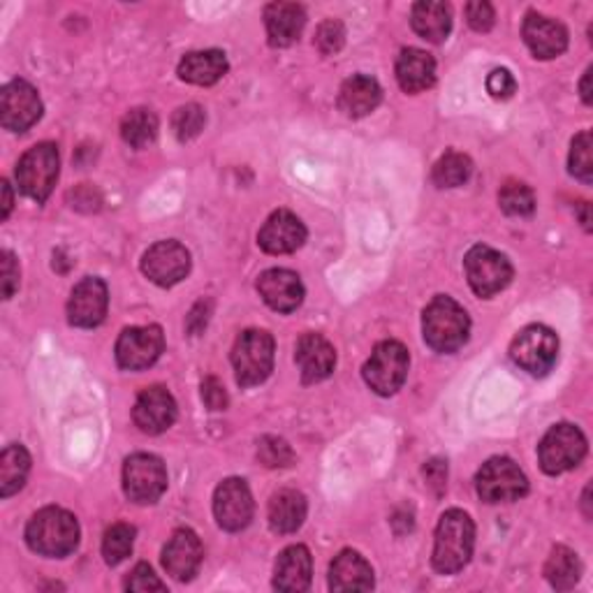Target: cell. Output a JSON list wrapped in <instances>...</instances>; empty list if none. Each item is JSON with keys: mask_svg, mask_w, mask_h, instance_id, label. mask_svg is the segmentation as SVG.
I'll return each instance as SVG.
<instances>
[{"mask_svg": "<svg viewBox=\"0 0 593 593\" xmlns=\"http://www.w3.org/2000/svg\"><path fill=\"white\" fill-rule=\"evenodd\" d=\"M476 548V524L464 510L443 512L436 527L431 563L440 575H455L468 565Z\"/></svg>", "mask_w": 593, "mask_h": 593, "instance_id": "6da1fadb", "label": "cell"}, {"mask_svg": "<svg viewBox=\"0 0 593 593\" xmlns=\"http://www.w3.org/2000/svg\"><path fill=\"white\" fill-rule=\"evenodd\" d=\"M29 548L49 559H63L80 545V522L72 512L49 506L31 517L27 527Z\"/></svg>", "mask_w": 593, "mask_h": 593, "instance_id": "7a4b0ae2", "label": "cell"}, {"mask_svg": "<svg viewBox=\"0 0 593 593\" xmlns=\"http://www.w3.org/2000/svg\"><path fill=\"white\" fill-rule=\"evenodd\" d=\"M423 334L431 351L452 355L471 334V318L459 306L452 296L438 294L429 302V306L423 313Z\"/></svg>", "mask_w": 593, "mask_h": 593, "instance_id": "3957f363", "label": "cell"}, {"mask_svg": "<svg viewBox=\"0 0 593 593\" xmlns=\"http://www.w3.org/2000/svg\"><path fill=\"white\" fill-rule=\"evenodd\" d=\"M235 376L241 387L262 385L274 371V336L264 330H246L232 348Z\"/></svg>", "mask_w": 593, "mask_h": 593, "instance_id": "277c9868", "label": "cell"}, {"mask_svg": "<svg viewBox=\"0 0 593 593\" xmlns=\"http://www.w3.org/2000/svg\"><path fill=\"white\" fill-rule=\"evenodd\" d=\"M59 167H61V158H59L56 144L52 142L35 144L21 156L17 165L14 177H17L19 190L27 197H31V200H35L38 205L46 202V197L52 195L56 186Z\"/></svg>", "mask_w": 593, "mask_h": 593, "instance_id": "5b68a950", "label": "cell"}, {"mask_svg": "<svg viewBox=\"0 0 593 593\" xmlns=\"http://www.w3.org/2000/svg\"><path fill=\"white\" fill-rule=\"evenodd\" d=\"M410 355L406 345L399 341H381L371 357L366 360L362 376L364 383L381 397H392L397 394L408 378Z\"/></svg>", "mask_w": 593, "mask_h": 593, "instance_id": "8992f818", "label": "cell"}, {"mask_svg": "<svg viewBox=\"0 0 593 593\" xmlns=\"http://www.w3.org/2000/svg\"><path fill=\"white\" fill-rule=\"evenodd\" d=\"M476 489L485 503H510L527 497L529 478L512 459L493 457L478 471Z\"/></svg>", "mask_w": 593, "mask_h": 593, "instance_id": "52a82bcc", "label": "cell"}, {"mask_svg": "<svg viewBox=\"0 0 593 593\" xmlns=\"http://www.w3.org/2000/svg\"><path fill=\"white\" fill-rule=\"evenodd\" d=\"M464 271H466L468 285H471V290L478 296H485V300L506 290L514 277L510 260L503 253L493 251L482 243L474 246V249L466 253Z\"/></svg>", "mask_w": 593, "mask_h": 593, "instance_id": "ba28073f", "label": "cell"}, {"mask_svg": "<svg viewBox=\"0 0 593 593\" xmlns=\"http://www.w3.org/2000/svg\"><path fill=\"white\" fill-rule=\"evenodd\" d=\"M510 357L531 376H548L559 360V336L545 325H529L512 339Z\"/></svg>", "mask_w": 593, "mask_h": 593, "instance_id": "9c48e42d", "label": "cell"}, {"mask_svg": "<svg viewBox=\"0 0 593 593\" xmlns=\"http://www.w3.org/2000/svg\"><path fill=\"white\" fill-rule=\"evenodd\" d=\"M586 455V438L575 425H554L538 445L540 468L548 476L573 471Z\"/></svg>", "mask_w": 593, "mask_h": 593, "instance_id": "30bf717a", "label": "cell"}, {"mask_svg": "<svg viewBox=\"0 0 593 593\" xmlns=\"http://www.w3.org/2000/svg\"><path fill=\"white\" fill-rule=\"evenodd\" d=\"M167 489V468L156 455L137 452L123 466V491L137 506L156 503Z\"/></svg>", "mask_w": 593, "mask_h": 593, "instance_id": "8fae6325", "label": "cell"}, {"mask_svg": "<svg viewBox=\"0 0 593 593\" xmlns=\"http://www.w3.org/2000/svg\"><path fill=\"white\" fill-rule=\"evenodd\" d=\"M142 271L156 285L171 288L190 274V253L184 243L175 239L158 241L144 253Z\"/></svg>", "mask_w": 593, "mask_h": 593, "instance_id": "7c38bea8", "label": "cell"}, {"mask_svg": "<svg viewBox=\"0 0 593 593\" xmlns=\"http://www.w3.org/2000/svg\"><path fill=\"white\" fill-rule=\"evenodd\" d=\"M253 493L241 478H228L216 487L214 514L220 529L237 533L251 524L253 519Z\"/></svg>", "mask_w": 593, "mask_h": 593, "instance_id": "4fadbf2b", "label": "cell"}, {"mask_svg": "<svg viewBox=\"0 0 593 593\" xmlns=\"http://www.w3.org/2000/svg\"><path fill=\"white\" fill-rule=\"evenodd\" d=\"M165 351V334L158 325L128 327L116 341V362L126 371H142L156 364Z\"/></svg>", "mask_w": 593, "mask_h": 593, "instance_id": "5bb4252c", "label": "cell"}, {"mask_svg": "<svg viewBox=\"0 0 593 593\" xmlns=\"http://www.w3.org/2000/svg\"><path fill=\"white\" fill-rule=\"evenodd\" d=\"M42 116L38 91L23 80H14L0 91V123L6 131L27 133Z\"/></svg>", "mask_w": 593, "mask_h": 593, "instance_id": "9a60e30c", "label": "cell"}, {"mask_svg": "<svg viewBox=\"0 0 593 593\" xmlns=\"http://www.w3.org/2000/svg\"><path fill=\"white\" fill-rule=\"evenodd\" d=\"M110 306V292L103 279L89 277L74 285L67 302V320L70 325L93 330L105 320Z\"/></svg>", "mask_w": 593, "mask_h": 593, "instance_id": "2e32d148", "label": "cell"}, {"mask_svg": "<svg viewBox=\"0 0 593 593\" xmlns=\"http://www.w3.org/2000/svg\"><path fill=\"white\" fill-rule=\"evenodd\" d=\"M133 419L139 431L158 436L175 425L177 402L163 385H152L139 392L133 408Z\"/></svg>", "mask_w": 593, "mask_h": 593, "instance_id": "e0dca14e", "label": "cell"}, {"mask_svg": "<svg viewBox=\"0 0 593 593\" xmlns=\"http://www.w3.org/2000/svg\"><path fill=\"white\" fill-rule=\"evenodd\" d=\"M304 241H306L304 222L285 209L271 214L258 235L260 249L269 256L294 253L296 249H302Z\"/></svg>", "mask_w": 593, "mask_h": 593, "instance_id": "ac0fdd59", "label": "cell"}, {"mask_svg": "<svg viewBox=\"0 0 593 593\" xmlns=\"http://www.w3.org/2000/svg\"><path fill=\"white\" fill-rule=\"evenodd\" d=\"M202 556L205 550L197 533L190 529H179L167 540V545L163 550V565L167 575L179 582H188L197 575V571H200Z\"/></svg>", "mask_w": 593, "mask_h": 593, "instance_id": "d6986e66", "label": "cell"}, {"mask_svg": "<svg viewBox=\"0 0 593 593\" xmlns=\"http://www.w3.org/2000/svg\"><path fill=\"white\" fill-rule=\"evenodd\" d=\"M258 292L269 309L292 313L304 302V285L290 269H267L258 277Z\"/></svg>", "mask_w": 593, "mask_h": 593, "instance_id": "ffe728a7", "label": "cell"}, {"mask_svg": "<svg viewBox=\"0 0 593 593\" xmlns=\"http://www.w3.org/2000/svg\"><path fill=\"white\" fill-rule=\"evenodd\" d=\"M294 362L302 371V381L306 385H315L334 374L336 351L325 336L304 334L300 341H296Z\"/></svg>", "mask_w": 593, "mask_h": 593, "instance_id": "44dd1931", "label": "cell"}, {"mask_svg": "<svg viewBox=\"0 0 593 593\" xmlns=\"http://www.w3.org/2000/svg\"><path fill=\"white\" fill-rule=\"evenodd\" d=\"M522 35H524L527 46L531 49V54L535 59H542V61L556 59L568 49V31H565V27H563V23H559L556 19L545 17V14L531 12L524 19Z\"/></svg>", "mask_w": 593, "mask_h": 593, "instance_id": "7402d4cb", "label": "cell"}, {"mask_svg": "<svg viewBox=\"0 0 593 593\" xmlns=\"http://www.w3.org/2000/svg\"><path fill=\"white\" fill-rule=\"evenodd\" d=\"M264 27L269 44L285 49L300 40L306 27V12L296 3H271L264 8Z\"/></svg>", "mask_w": 593, "mask_h": 593, "instance_id": "603a6c76", "label": "cell"}, {"mask_svg": "<svg viewBox=\"0 0 593 593\" xmlns=\"http://www.w3.org/2000/svg\"><path fill=\"white\" fill-rule=\"evenodd\" d=\"M313 559L304 545L285 548L274 568V589L285 593H300L311 586Z\"/></svg>", "mask_w": 593, "mask_h": 593, "instance_id": "cb8c5ba5", "label": "cell"}, {"mask_svg": "<svg viewBox=\"0 0 593 593\" xmlns=\"http://www.w3.org/2000/svg\"><path fill=\"white\" fill-rule=\"evenodd\" d=\"M383 101L381 84L368 77V74H353L351 80H345L339 91V110L351 116L362 118L374 112Z\"/></svg>", "mask_w": 593, "mask_h": 593, "instance_id": "d4e9b609", "label": "cell"}, {"mask_svg": "<svg viewBox=\"0 0 593 593\" xmlns=\"http://www.w3.org/2000/svg\"><path fill=\"white\" fill-rule=\"evenodd\" d=\"M332 591H368L374 589V568L355 550H343L330 565Z\"/></svg>", "mask_w": 593, "mask_h": 593, "instance_id": "484cf974", "label": "cell"}, {"mask_svg": "<svg viewBox=\"0 0 593 593\" xmlns=\"http://www.w3.org/2000/svg\"><path fill=\"white\" fill-rule=\"evenodd\" d=\"M397 82L406 93H423L436 82V61L425 49L408 46L397 59Z\"/></svg>", "mask_w": 593, "mask_h": 593, "instance_id": "4316f807", "label": "cell"}, {"mask_svg": "<svg viewBox=\"0 0 593 593\" xmlns=\"http://www.w3.org/2000/svg\"><path fill=\"white\" fill-rule=\"evenodd\" d=\"M179 80L195 86H211L226 77L228 59L218 49H207V52H190L179 63Z\"/></svg>", "mask_w": 593, "mask_h": 593, "instance_id": "83f0119b", "label": "cell"}, {"mask_svg": "<svg viewBox=\"0 0 593 593\" xmlns=\"http://www.w3.org/2000/svg\"><path fill=\"white\" fill-rule=\"evenodd\" d=\"M306 499L296 489H281L269 501V527L274 533H294L306 519Z\"/></svg>", "mask_w": 593, "mask_h": 593, "instance_id": "f1b7e54d", "label": "cell"}, {"mask_svg": "<svg viewBox=\"0 0 593 593\" xmlns=\"http://www.w3.org/2000/svg\"><path fill=\"white\" fill-rule=\"evenodd\" d=\"M410 23H413V31L419 38L438 44L443 40H448L452 31V8L448 3H431V0H423V3L413 6Z\"/></svg>", "mask_w": 593, "mask_h": 593, "instance_id": "f546056e", "label": "cell"}, {"mask_svg": "<svg viewBox=\"0 0 593 593\" xmlns=\"http://www.w3.org/2000/svg\"><path fill=\"white\" fill-rule=\"evenodd\" d=\"M31 474V455L23 445H10L0 455V497L10 499L17 493Z\"/></svg>", "mask_w": 593, "mask_h": 593, "instance_id": "4dcf8cb0", "label": "cell"}, {"mask_svg": "<svg viewBox=\"0 0 593 593\" xmlns=\"http://www.w3.org/2000/svg\"><path fill=\"white\" fill-rule=\"evenodd\" d=\"M582 575V563L573 550L556 545L545 563V578L556 591H571Z\"/></svg>", "mask_w": 593, "mask_h": 593, "instance_id": "1f68e13d", "label": "cell"}, {"mask_svg": "<svg viewBox=\"0 0 593 593\" xmlns=\"http://www.w3.org/2000/svg\"><path fill=\"white\" fill-rule=\"evenodd\" d=\"M121 137L133 148L152 146L158 137V116L152 110H131L121 121Z\"/></svg>", "mask_w": 593, "mask_h": 593, "instance_id": "d6a6232c", "label": "cell"}, {"mask_svg": "<svg viewBox=\"0 0 593 593\" xmlns=\"http://www.w3.org/2000/svg\"><path fill=\"white\" fill-rule=\"evenodd\" d=\"M474 175V163L459 152L443 154L431 171V179L438 188H459Z\"/></svg>", "mask_w": 593, "mask_h": 593, "instance_id": "836d02e7", "label": "cell"}, {"mask_svg": "<svg viewBox=\"0 0 593 593\" xmlns=\"http://www.w3.org/2000/svg\"><path fill=\"white\" fill-rule=\"evenodd\" d=\"M135 527L131 524H114L105 531L103 538V556L110 565H118L121 561H126L133 554V545H135Z\"/></svg>", "mask_w": 593, "mask_h": 593, "instance_id": "e575fe53", "label": "cell"}, {"mask_svg": "<svg viewBox=\"0 0 593 593\" xmlns=\"http://www.w3.org/2000/svg\"><path fill=\"white\" fill-rule=\"evenodd\" d=\"M499 205L508 216H531L535 211V195L527 184L510 181L499 193Z\"/></svg>", "mask_w": 593, "mask_h": 593, "instance_id": "d590c367", "label": "cell"}, {"mask_svg": "<svg viewBox=\"0 0 593 593\" xmlns=\"http://www.w3.org/2000/svg\"><path fill=\"white\" fill-rule=\"evenodd\" d=\"M207 126V114L200 105H184L171 116V131L179 142H190L200 135Z\"/></svg>", "mask_w": 593, "mask_h": 593, "instance_id": "8d00e7d4", "label": "cell"}, {"mask_svg": "<svg viewBox=\"0 0 593 593\" xmlns=\"http://www.w3.org/2000/svg\"><path fill=\"white\" fill-rule=\"evenodd\" d=\"M571 175L582 184H591L593 179V158H591V133L584 131L575 135L571 144V158H568Z\"/></svg>", "mask_w": 593, "mask_h": 593, "instance_id": "74e56055", "label": "cell"}, {"mask_svg": "<svg viewBox=\"0 0 593 593\" xmlns=\"http://www.w3.org/2000/svg\"><path fill=\"white\" fill-rule=\"evenodd\" d=\"M258 459L267 466V468H283L290 466L294 455L290 445L279 438V436H264L258 443Z\"/></svg>", "mask_w": 593, "mask_h": 593, "instance_id": "f35d334b", "label": "cell"}, {"mask_svg": "<svg viewBox=\"0 0 593 593\" xmlns=\"http://www.w3.org/2000/svg\"><path fill=\"white\" fill-rule=\"evenodd\" d=\"M343 42H345V29L341 21L327 19L320 23L315 33V46L320 49V54H325V56L339 54L343 49Z\"/></svg>", "mask_w": 593, "mask_h": 593, "instance_id": "ab89813d", "label": "cell"}, {"mask_svg": "<svg viewBox=\"0 0 593 593\" xmlns=\"http://www.w3.org/2000/svg\"><path fill=\"white\" fill-rule=\"evenodd\" d=\"M126 589L128 591H139V593H146V591H165V582L154 573V568L148 563H137L135 571L128 575L126 580Z\"/></svg>", "mask_w": 593, "mask_h": 593, "instance_id": "60d3db41", "label": "cell"}, {"mask_svg": "<svg viewBox=\"0 0 593 593\" xmlns=\"http://www.w3.org/2000/svg\"><path fill=\"white\" fill-rule=\"evenodd\" d=\"M487 91L491 97H497V101H508V97H512L517 91V82L512 77V72L506 67L491 70V74L487 77Z\"/></svg>", "mask_w": 593, "mask_h": 593, "instance_id": "b9f144b4", "label": "cell"}, {"mask_svg": "<svg viewBox=\"0 0 593 593\" xmlns=\"http://www.w3.org/2000/svg\"><path fill=\"white\" fill-rule=\"evenodd\" d=\"M466 19H468V27H471L474 31L487 33V31H491L493 21H497V14H493V8L489 3H485V0H478V3L466 6Z\"/></svg>", "mask_w": 593, "mask_h": 593, "instance_id": "7bdbcfd3", "label": "cell"}, {"mask_svg": "<svg viewBox=\"0 0 593 593\" xmlns=\"http://www.w3.org/2000/svg\"><path fill=\"white\" fill-rule=\"evenodd\" d=\"M0 285H3V300H12V294L19 290V262L10 251L0 253Z\"/></svg>", "mask_w": 593, "mask_h": 593, "instance_id": "ee69618b", "label": "cell"}, {"mask_svg": "<svg viewBox=\"0 0 593 593\" xmlns=\"http://www.w3.org/2000/svg\"><path fill=\"white\" fill-rule=\"evenodd\" d=\"M202 399L209 410H226L228 408V392L222 387V383L214 376L205 378L202 383Z\"/></svg>", "mask_w": 593, "mask_h": 593, "instance_id": "f6af8a7d", "label": "cell"}, {"mask_svg": "<svg viewBox=\"0 0 593 593\" xmlns=\"http://www.w3.org/2000/svg\"><path fill=\"white\" fill-rule=\"evenodd\" d=\"M425 476H427V482L436 489V493H440L445 489V480H448V464L440 459L429 461L425 466Z\"/></svg>", "mask_w": 593, "mask_h": 593, "instance_id": "bcb514c9", "label": "cell"}, {"mask_svg": "<svg viewBox=\"0 0 593 593\" xmlns=\"http://www.w3.org/2000/svg\"><path fill=\"white\" fill-rule=\"evenodd\" d=\"M591 67L584 72V77H582V84H580V91H582V101L584 105H591L593 103V97H591Z\"/></svg>", "mask_w": 593, "mask_h": 593, "instance_id": "7dc6e473", "label": "cell"}, {"mask_svg": "<svg viewBox=\"0 0 593 593\" xmlns=\"http://www.w3.org/2000/svg\"><path fill=\"white\" fill-rule=\"evenodd\" d=\"M12 211V188L8 181H3V211H0V218H8Z\"/></svg>", "mask_w": 593, "mask_h": 593, "instance_id": "c3c4849f", "label": "cell"}, {"mask_svg": "<svg viewBox=\"0 0 593 593\" xmlns=\"http://www.w3.org/2000/svg\"><path fill=\"white\" fill-rule=\"evenodd\" d=\"M589 493H591V487L584 489V497H582V501H584V514H586V517H591V510H589Z\"/></svg>", "mask_w": 593, "mask_h": 593, "instance_id": "681fc988", "label": "cell"}]
</instances>
